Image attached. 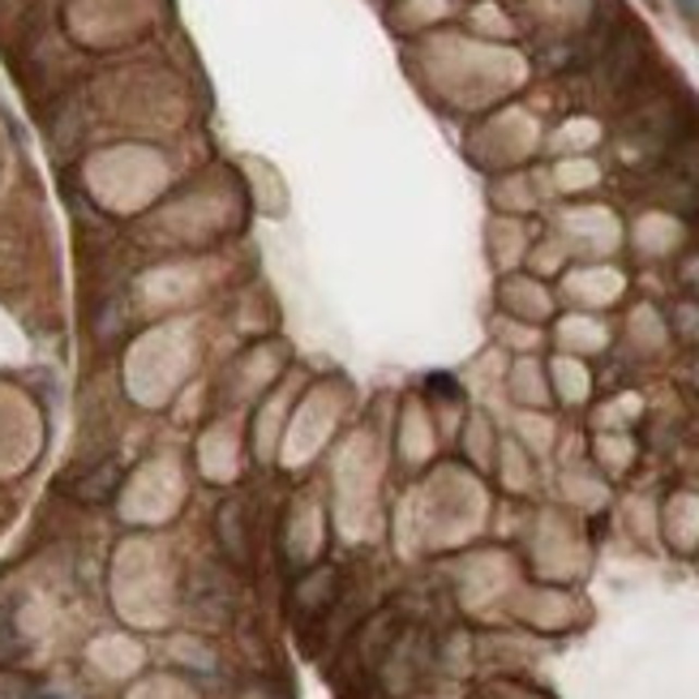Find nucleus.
Segmentation results:
<instances>
[{
  "mask_svg": "<svg viewBox=\"0 0 699 699\" xmlns=\"http://www.w3.org/2000/svg\"><path fill=\"white\" fill-rule=\"evenodd\" d=\"M674 4H678L687 17H696V22H699V0H674Z\"/></svg>",
  "mask_w": 699,
  "mask_h": 699,
  "instance_id": "3",
  "label": "nucleus"
},
{
  "mask_svg": "<svg viewBox=\"0 0 699 699\" xmlns=\"http://www.w3.org/2000/svg\"><path fill=\"white\" fill-rule=\"evenodd\" d=\"M228 519H236V506H228V511L219 515V528H228ZM223 545H232V554L245 559V545H241V532H236V528H232V537H223Z\"/></svg>",
  "mask_w": 699,
  "mask_h": 699,
  "instance_id": "2",
  "label": "nucleus"
},
{
  "mask_svg": "<svg viewBox=\"0 0 699 699\" xmlns=\"http://www.w3.org/2000/svg\"><path fill=\"white\" fill-rule=\"evenodd\" d=\"M112 486H116V468H103L95 481H86V486H82V498H103Z\"/></svg>",
  "mask_w": 699,
  "mask_h": 699,
  "instance_id": "1",
  "label": "nucleus"
}]
</instances>
